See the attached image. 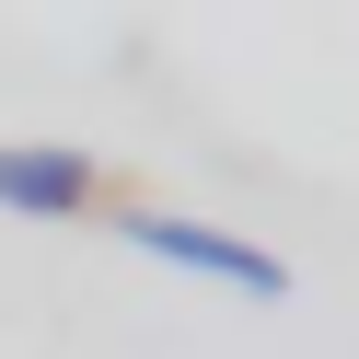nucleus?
Wrapping results in <instances>:
<instances>
[{"label": "nucleus", "mask_w": 359, "mask_h": 359, "mask_svg": "<svg viewBox=\"0 0 359 359\" xmlns=\"http://www.w3.org/2000/svg\"><path fill=\"white\" fill-rule=\"evenodd\" d=\"M116 232L140 243V255L186 266V278H220V290H243V302H278V290H290V266L266 255V243H232V232H209V220H186V209H128Z\"/></svg>", "instance_id": "obj_1"}, {"label": "nucleus", "mask_w": 359, "mask_h": 359, "mask_svg": "<svg viewBox=\"0 0 359 359\" xmlns=\"http://www.w3.org/2000/svg\"><path fill=\"white\" fill-rule=\"evenodd\" d=\"M93 186H104V174L81 163V151H24V140H0V209H24V220H81Z\"/></svg>", "instance_id": "obj_2"}]
</instances>
